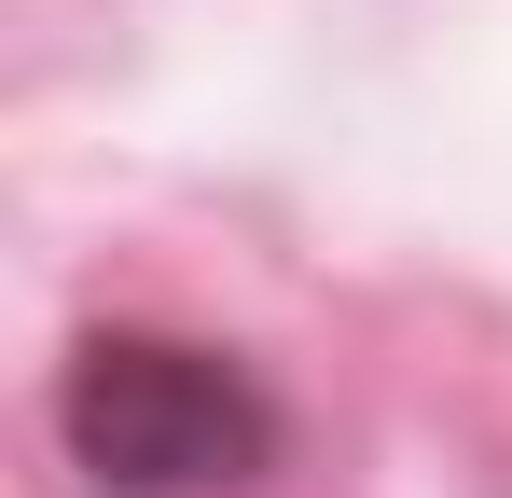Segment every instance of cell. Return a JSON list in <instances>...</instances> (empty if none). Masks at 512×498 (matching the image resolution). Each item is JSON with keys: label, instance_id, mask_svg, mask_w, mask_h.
<instances>
[{"label": "cell", "instance_id": "obj_1", "mask_svg": "<svg viewBox=\"0 0 512 498\" xmlns=\"http://www.w3.org/2000/svg\"><path fill=\"white\" fill-rule=\"evenodd\" d=\"M56 457L97 498H250L291 457V415L236 346L167 319H97L56 360Z\"/></svg>", "mask_w": 512, "mask_h": 498}]
</instances>
